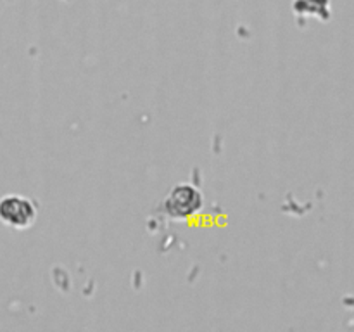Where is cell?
Instances as JSON below:
<instances>
[{"label":"cell","mask_w":354,"mask_h":332,"mask_svg":"<svg viewBox=\"0 0 354 332\" xmlns=\"http://www.w3.org/2000/svg\"><path fill=\"white\" fill-rule=\"evenodd\" d=\"M37 220V206L31 199L10 194L0 199V221L7 227L23 228L31 227Z\"/></svg>","instance_id":"obj_1"},{"label":"cell","mask_w":354,"mask_h":332,"mask_svg":"<svg viewBox=\"0 0 354 332\" xmlns=\"http://www.w3.org/2000/svg\"><path fill=\"white\" fill-rule=\"evenodd\" d=\"M201 206H203V196L199 190L190 185L175 187L165 201V211L176 220L192 216L201 210Z\"/></svg>","instance_id":"obj_2"}]
</instances>
